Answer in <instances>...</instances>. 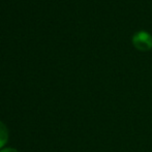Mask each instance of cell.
<instances>
[{"label":"cell","mask_w":152,"mask_h":152,"mask_svg":"<svg viewBox=\"0 0 152 152\" xmlns=\"http://www.w3.org/2000/svg\"><path fill=\"white\" fill-rule=\"evenodd\" d=\"M132 44L138 50L148 51L152 48V36L147 31L141 30L132 36Z\"/></svg>","instance_id":"6da1fadb"},{"label":"cell","mask_w":152,"mask_h":152,"mask_svg":"<svg viewBox=\"0 0 152 152\" xmlns=\"http://www.w3.org/2000/svg\"><path fill=\"white\" fill-rule=\"evenodd\" d=\"M8 141V129L3 122L0 121V149L3 148L4 145Z\"/></svg>","instance_id":"7a4b0ae2"},{"label":"cell","mask_w":152,"mask_h":152,"mask_svg":"<svg viewBox=\"0 0 152 152\" xmlns=\"http://www.w3.org/2000/svg\"><path fill=\"white\" fill-rule=\"evenodd\" d=\"M0 152H19V151L15 148H4V149H1Z\"/></svg>","instance_id":"3957f363"}]
</instances>
